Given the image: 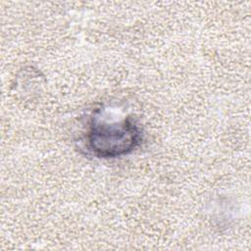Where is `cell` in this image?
Segmentation results:
<instances>
[{"label": "cell", "instance_id": "cell-1", "mask_svg": "<svg viewBox=\"0 0 251 251\" xmlns=\"http://www.w3.org/2000/svg\"><path fill=\"white\" fill-rule=\"evenodd\" d=\"M143 133L132 116L118 121L101 118L98 110L90 119L85 136L86 149L97 158H117L140 146Z\"/></svg>", "mask_w": 251, "mask_h": 251}]
</instances>
